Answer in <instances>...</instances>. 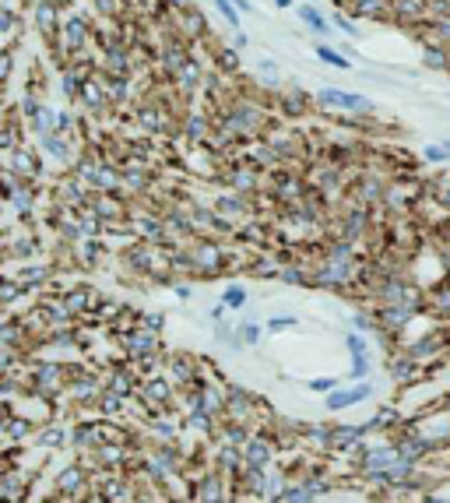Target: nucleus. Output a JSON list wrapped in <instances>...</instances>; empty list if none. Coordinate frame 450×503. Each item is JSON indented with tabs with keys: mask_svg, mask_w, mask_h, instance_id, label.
I'll use <instances>...</instances> for the list:
<instances>
[{
	"mask_svg": "<svg viewBox=\"0 0 450 503\" xmlns=\"http://www.w3.org/2000/svg\"><path fill=\"white\" fill-rule=\"evenodd\" d=\"M317 109H327V113H342V116H376V102L362 92H349V89H338V85H324L313 92Z\"/></svg>",
	"mask_w": 450,
	"mask_h": 503,
	"instance_id": "1",
	"label": "nucleus"
},
{
	"mask_svg": "<svg viewBox=\"0 0 450 503\" xmlns=\"http://www.w3.org/2000/svg\"><path fill=\"white\" fill-rule=\"evenodd\" d=\"M186 254L197 268V278H215V275H225V264H229V250L225 243L211 239V236H190L186 239Z\"/></svg>",
	"mask_w": 450,
	"mask_h": 503,
	"instance_id": "2",
	"label": "nucleus"
},
{
	"mask_svg": "<svg viewBox=\"0 0 450 503\" xmlns=\"http://www.w3.org/2000/svg\"><path fill=\"white\" fill-rule=\"evenodd\" d=\"M264 176H268V173H261L257 166H250L243 155L229 159V162L218 169V183H222L225 191H236V194H247V198H254L257 191H264Z\"/></svg>",
	"mask_w": 450,
	"mask_h": 503,
	"instance_id": "3",
	"label": "nucleus"
},
{
	"mask_svg": "<svg viewBox=\"0 0 450 503\" xmlns=\"http://www.w3.org/2000/svg\"><path fill=\"white\" fill-rule=\"evenodd\" d=\"M7 173L14 180H25V183H39L43 180V152L35 145H18L11 155H7Z\"/></svg>",
	"mask_w": 450,
	"mask_h": 503,
	"instance_id": "4",
	"label": "nucleus"
},
{
	"mask_svg": "<svg viewBox=\"0 0 450 503\" xmlns=\"http://www.w3.org/2000/svg\"><path fill=\"white\" fill-rule=\"evenodd\" d=\"M64 7L60 0H32V28L39 32L43 43H53L60 35V21H64Z\"/></svg>",
	"mask_w": 450,
	"mask_h": 503,
	"instance_id": "5",
	"label": "nucleus"
},
{
	"mask_svg": "<svg viewBox=\"0 0 450 503\" xmlns=\"http://www.w3.org/2000/svg\"><path fill=\"white\" fill-rule=\"evenodd\" d=\"M120 345H123V352H127V359L130 363H137V359H148V356H162V341H159V334L155 331H145V327H130V331H123L120 334Z\"/></svg>",
	"mask_w": 450,
	"mask_h": 503,
	"instance_id": "6",
	"label": "nucleus"
},
{
	"mask_svg": "<svg viewBox=\"0 0 450 503\" xmlns=\"http://www.w3.org/2000/svg\"><path fill=\"white\" fill-rule=\"evenodd\" d=\"M50 198H53V204H64V208H85L91 198V191L67 169V173H60L57 180H53V187H50Z\"/></svg>",
	"mask_w": 450,
	"mask_h": 503,
	"instance_id": "7",
	"label": "nucleus"
},
{
	"mask_svg": "<svg viewBox=\"0 0 450 503\" xmlns=\"http://www.w3.org/2000/svg\"><path fill=\"white\" fill-rule=\"evenodd\" d=\"M35 148H39L46 159H53V162H60V166H71L74 155H78L85 145H78V137H67V134L50 130V134H39V137H35Z\"/></svg>",
	"mask_w": 450,
	"mask_h": 503,
	"instance_id": "8",
	"label": "nucleus"
},
{
	"mask_svg": "<svg viewBox=\"0 0 450 503\" xmlns=\"http://www.w3.org/2000/svg\"><path fill=\"white\" fill-rule=\"evenodd\" d=\"M373 384L369 380H356V384H338L334 391H327V398H324V408L327 412H345V408H356L362 405L366 398H373Z\"/></svg>",
	"mask_w": 450,
	"mask_h": 503,
	"instance_id": "9",
	"label": "nucleus"
},
{
	"mask_svg": "<svg viewBox=\"0 0 450 503\" xmlns=\"http://www.w3.org/2000/svg\"><path fill=\"white\" fill-rule=\"evenodd\" d=\"M387 377L398 384V388H412L422 380V363H415L405 349H394L390 359H387Z\"/></svg>",
	"mask_w": 450,
	"mask_h": 503,
	"instance_id": "10",
	"label": "nucleus"
},
{
	"mask_svg": "<svg viewBox=\"0 0 450 503\" xmlns=\"http://www.w3.org/2000/svg\"><path fill=\"white\" fill-rule=\"evenodd\" d=\"M141 402L148 405L155 415H159V412H166V408L173 405V384H169L166 377L148 373V377H145V384H141Z\"/></svg>",
	"mask_w": 450,
	"mask_h": 503,
	"instance_id": "11",
	"label": "nucleus"
},
{
	"mask_svg": "<svg viewBox=\"0 0 450 503\" xmlns=\"http://www.w3.org/2000/svg\"><path fill=\"white\" fill-rule=\"evenodd\" d=\"M296 14H299V25H303L310 35H317V39H331V35H334L331 18H327L317 4H299V7H296Z\"/></svg>",
	"mask_w": 450,
	"mask_h": 503,
	"instance_id": "12",
	"label": "nucleus"
},
{
	"mask_svg": "<svg viewBox=\"0 0 450 503\" xmlns=\"http://www.w3.org/2000/svg\"><path fill=\"white\" fill-rule=\"evenodd\" d=\"M99 78H102L106 99H109L113 109H120V106L130 102V96H134V78L130 74H106V71H99Z\"/></svg>",
	"mask_w": 450,
	"mask_h": 503,
	"instance_id": "13",
	"label": "nucleus"
},
{
	"mask_svg": "<svg viewBox=\"0 0 450 503\" xmlns=\"http://www.w3.org/2000/svg\"><path fill=\"white\" fill-rule=\"evenodd\" d=\"M208 50H211V57H215V71L222 74V78H240V71H243V60H240V50H232V46H225V43H208Z\"/></svg>",
	"mask_w": 450,
	"mask_h": 503,
	"instance_id": "14",
	"label": "nucleus"
},
{
	"mask_svg": "<svg viewBox=\"0 0 450 503\" xmlns=\"http://www.w3.org/2000/svg\"><path fill=\"white\" fill-rule=\"evenodd\" d=\"M444 345H447V338H444L440 331H429V334H422V338H415V341H408V345H401V349H405L415 363H422V366H426V363H429V359H433Z\"/></svg>",
	"mask_w": 450,
	"mask_h": 503,
	"instance_id": "15",
	"label": "nucleus"
},
{
	"mask_svg": "<svg viewBox=\"0 0 450 503\" xmlns=\"http://www.w3.org/2000/svg\"><path fill=\"white\" fill-rule=\"evenodd\" d=\"M134 384H137V380H134V373H130L127 366H113L109 377L102 380V388L113 391V395H120V398H130V395H134Z\"/></svg>",
	"mask_w": 450,
	"mask_h": 503,
	"instance_id": "16",
	"label": "nucleus"
},
{
	"mask_svg": "<svg viewBox=\"0 0 450 503\" xmlns=\"http://www.w3.org/2000/svg\"><path fill=\"white\" fill-rule=\"evenodd\" d=\"M18 53H21V39H7V43L0 46V89L11 85L14 67H18Z\"/></svg>",
	"mask_w": 450,
	"mask_h": 503,
	"instance_id": "17",
	"label": "nucleus"
},
{
	"mask_svg": "<svg viewBox=\"0 0 450 503\" xmlns=\"http://www.w3.org/2000/svg\"><path fill=\"white\" fill-rule=\"evenodd\" d=\"M366 433H369V429H366V422H362V426H331V443H327V447L345 454V451H349L356 440H362V436H366Z\"/></svg>",
	"mask_w": 450,
	"mask_h": 503,
	"instance_id": "18",
	"label": "nucleus"
},
{
	"mask_svg": "<svg viewBox=\"0 0 450 503\" xmlns=\"http://www.w3.org/2000/svg\"><path fill=\"white\" fill-rule=\"evenodd\" d=\"M271 454H274V447L268 443V436H254V440H247V447H243V465L264 468L271 461Z\"/></svg>",
	"mask_w": 450,
	"mask_h": 503,
	"instance_id": "19",
	"label": "nucleus"
},
{
	"mask_svg": "<svg viewBox=\"0 0 450 503\" xmlns=\"http://www.w3.org/2000/svg\"><path fill=\"white\" fill-rule=\"evenodd\" d=\"M313 53H317V60H320V64H327V67H334V71H352V60H349L338 46L317 43V46H313Z\"/></svg>",
	"mask_w": 450,
	"mask_h": 503,
	"instance_id": "20",
	"label": "nucleus"
},
{
	"mask_svg": "<svg viewBox=\"0 0 450 503\" xmlns=\"http://www.w3.org/2000/svg\"><path fill=\"white\" fill-rule=\"evenodd\" d=\"M257 74H261V81H264V89H268V92H278V89L285 85L281 67H278L271 57H261V60H257Z\"/></svg>",
	"mask_w": 450,
	"mask_h": 503,
	"instance_id": "21",
	"label": "nucleus"
},
{
	"mask_svg": "<svg viewBox=\"0 0 450 503\" xmlns=\"http://www.w3.org/2000/svg\"><path fill=\"white\" fill-rule=\"evenodd\" d=\"M422 67L426 71H450V50L444 46H422Z\"/></svg>",
	"mask_w": 450,
	"mask_h": 503,
	"instance_id": "22",
	"label": "nucleus"
},
{
	"mask_svg": "<svg viewBox=\"0 0 450 503\" xmlns=\"http://www.w3.org/2000/svg\"><path fill=\"white\" fill-rule=\"evenodd\" d=\"M331 25H334V32H342V35H349V39H359L362 35V25H359V18H352L349 11H334L331 14Z\"/></svg>",
	"mask_w": 450,
	"mask_h": 503,
	"instance_id": "23",
	"label": "nucleus"
},
{
	"mask_svg": "<svg viewBox=\"0 0 450 503\" xmlns=\"http://www.w3.org/2000/svg\"><path fill=\"white\" fill-rule=\"evenodd\" d=\"M28 130H32L35 137H39V134H50V130H57V109H53V106H43V109H39V116H35V120L28 123Z\"/></svg>",
	"mask_w": 450,
	"mask_h": 503,
	"instance_id": "24",
	"label": "nucleus"
},
{
	"mask_svg": "<svg viewBox=\"0 0 450 503\" xmlns=\"http://www.w3.org/2000/svg\"><path fill=\"white\" fill-rule=\"evenodd\" d=\"M14 32H21V14H18L11 4L0 0V35L7 39V35H14Z\"/></svg>",
	"mask_w": 450,
	"mask_h": 503,
	"instance_id": "25",
	"label": "nucleus"
},
{
	"mask_svg": "<svg viewBox=\"0 0 450 503\" xmlns=\"http://www.w3.org/2000/svg\"><path fill=\"white\" fill-rule=\"evenodd\" d=\"M78 130H81V116H74V109H57V134L78 137Z\"/></svg>",
	"mask_w": 450,
	"mask_h": 503,
	"instance_id": "26",
	"label": "nucleus"
},
{
	"mask_svg": "<svg viewBox=\"0 0 450 503\" xmlns=\"http://www.w3.org/2000/svg\"><path fill=\"white\" fill-rule=\"evenodd\" d=\"M236 338H240L243 345H261V338H264V327H261L257 320H240V327H236Z\"/></svg>",
	"mask_w": 450,
	"mask_h": 503,
	"instance_id": "27",
	"label": "nucleus"
},
{
	"mask_svg": "<svg viewBox=\"0 0 450 503\" xmlns=\"http://www.w3.org/2000/svg\"><path fill=\"white\" fill-rule=\"evenodd\" d=\"M67 440V429L64 426H46V429H35V443L39 447H60Z\"/></svg>",
	"mask_w": 450,
	"mask_h": 503,
	"instance_id": "28",
	"label": "nucleus"
},
{
	"mask_svg": "<svg viewBox=\"0 0 450 503\" xmlns=\"http://www.w3.org/2000/svg\"><path fill=\"white\" fill-rule=\"evenodd\" d=\"M303 436L313 440L317 447H327L331 443V426H324V422H303Z\"/></svg>",
	"mask_w": 450,
	"mask_h": 503,
	"instance_id": "29",
	"label": "nucleus"
},
{
	"mask_svg": "<svg viewBox=\"0 0 450 503\" xmlns=\"http://www.w3.org/2000/svg\"><path fill=\"white\" fill-rule=\"evenodd\" d=\"M292 327H299V317H296V313H278V317H268V324H264V331H271V334H285V331H292Z\"/></svg>",
	"mask_w": 450,
	"mask_h": 503,
	"instance_id": "30",
	"label": "nucleus"
},
{
	"mask_svg": "<svg viewBox=\"0 0 450 503\" xmlns=\"http://www.w3.org/2000/svg\"><path fill=\"white\" fill-rule=\"evenodd\" d=\"M369 373H373V356L366 352V356H352V370H349V380L356 384V380H369Z\"/></svg>",
	"mask_w": 450,
	"mask_h": 503,
	"instance_id": "31",
	"label": "nucleus"
},
{
	"mask_svg": "<svg viewBox=\"0 0 450 503\" xmlns=\"http://www.w3.org/2000/svg\"><path fill=\"white\" fill-rule=\"evenodd\" d=\"M78 92H81V81H78V78L64 67V71H60V96L74 106V102H78Z\"/></svg>",
	"mask_w": 450,
	"mask_h": 503,
	"instance_id": "32",
	"label": "nucleus"
},
{
	"mask_svg": "<svg viewBox=\"0 0 450 503\" xmlns=\"http://www.w3.org/2000/svg\"><path fill=\"white\" fill-rule=\"evenodd\" d=\"M222 303H225L229 310H243V306L250 303V293H247L243 286H225V293H222Z\"/></svg>",
	"mask_w": 450,
	"mask_h": 503,
	"instance_id": "33",
	"label": "nucleus"
},
{
	"mask_svg": "<svg viewBox=\"0 0 450 503\" xmlns=\"http://www.w3.org/2000/svg\"><path fill=\"white\" fill-rule=\"evenodd\" d=\"M123 405H127V398H120V395H113V391L102 388V395H99V412H102V415H120Z\"/></svg>",
	"mask_w": 450,
	"mask_h": 503,
	"instance_id": "34",
	"label": "nucleus"
},
{
	"mask_svg": "<svg viewBox=\"0 0 450 503\" xmlns=\"http://www.w3.org/2000/svg\"><path fill=\"white\" fill-rule=\"evenodd\" d=\"M422 162H429V166H447L450 162V152L440 145V141H433V145H422Z\"/></svg>",
	"mask_w": 450,
	"mask_h": 503,
	"instance_id": "35",
	"label": "nucleus"
},
{
	"mask_svg": "<svg viewBox=\"0 0 450 503\" xmlns=\"http://www.w3.org/2000/svg\"><path fill=\"white\" fill-rule=\"evenodd\" d=\"M57 482H60V493H67V497H71V493H78V490H81L85 472H81V468H67V472H64Z\"/></svg>",
	"mask_w": 450,
	"mask_h": 503,
	"instance_id": "36",
	"label": "nucleus"
},
{
	"mask_svg": "<svg viewBox=\"0 0 450 503\" xmlns=\"http://www.w3.org/2000/svg\"><path fill=\"white\" fill-rule=\"evenodd\" d=\"M215 4V11H218V18L229 25V28H243V18H240V11L229 4V0H211Z\"/></svg>",
	"mask_w": 450,
	"mask_h": 503,
	"instance_id": "37",
	"label": "nucleus"
},
{
	"mask_svg": "<svg viewBox=\"0 0 450 503\" xmlns=\"http://www.w3.org/2000/svg\"><path fill=\"white\" fill-rule=\"evenodd\" d=\"M21 296H25V289L14 278H0V306H14Z\"/></svg>",
	"mask_w": 450,
	"mask_h": 503,
	"instance_id": "38",
	"label": "nucleus"
},
{
	"mask_svg": "<svg viewBox=\"0 0 450 503\" xmlns=\"http://www.w3.org/2000/svg\"><path fill=\"white\" fill-rule=\"evenodd\" d=\"M345 349H349V356H366L369 352V338L362 331H345Z\"/></svg>",
	"mask_w": 450,
	"mask_h": 503,
	"instance_id": "39",
	"label": "nucleus"
},
{
	"mask_svg": "<svg viewBox=\"0 0 450 503\" xmlns=\"http://www.w3.org/2000/svg\"><path fill=\"white\" fill-rule=\"evenodd\" d=\"M137 327L162 334V327H166V313H162V310H159V313H137Z\"/></svg>",
	"mask_w": 450,
	"mask_h": 503,
	"instance_id": "40",
	"label": "nucleus"
},
{
	"mask_svg": "<svg viewBox=\"0 0 450 503\" xmlns=\"http://www.w3.org/2000/svg\"><path fill=\"white\" fill-rule=\"evenodd\" d=\"M11 440H25L28 433H32V422L28 419H7V429H4Z\"/></svg>",
	"mask_w": 450,
	"mask_h": 503,
	"instance_id": "41",
	"label": "nucleus"
},
{
	"mask_svg": "<svg viewBox=\"0 0 450 503\" xmlns=\"http://www.w3.org/2000/svg\"><path fill=\"white\" fill-rule=\"evenodd\" d=\"M352 331H362V334L376 331V320H373V313H369V310H359V313H352Z\"/></svg>",
	"mask_w": 450,
	"mask_h": 503,
	"instance_id": "42",
	"label": "nucleus"
},
{
	"mask_svg": "<svg viewBox=\"0 0 450 503\" xmlns=\"http://www.w3.org/2000/svg\"><path fill=\"white\" fill-rule=\"evenodd\" d=\"M264 482H268V486H264L261 493H264L268 500H281V497H285V486H281L285 479H281V475H271V479H264Z\"/></svg>",
	"mask_w": 450,
	"mask_h": 503,
	"instance_id": "43",
	"label": "nucleus"
},
{
	"mask_svg": "<svg viewBox=\"0 0 450 503\" xmlns=\"http://www.w3.org/2000/svg\"><path fill=\"white\" fill-rule=\"evenodd\" d=\"M201 503H222V482H218V475L204 479V500Z\"/></svg>",
	"mask_w": 450,
	"mask_h": 503,
	"instance_id": "44",
	"label": "nucleus"
},
{
	"mask_svg": "<svg viewBox=\"0 0 450 503\" xmlns=\"http://www.w3.org/2000/svg\"><path fill=\"white\" fill-rule=\"evenodd\" d=\"M334 388H338L334 377H313V380H310V391H313V395H327V391H334Z\"/></svg>",
	"mask_w": 450,
	"mask_h": 503,
	"instance_id": "45",
	"label": "nucleus"
},
{
	"mask_svg": "<svg viewBox=\"0 0 450 503\" xmlns=\"http://www.w3.org/2000/svg\"><path fill=\"white\" fill-rule=\"evenodd\" d=\"M155 436L169 443V440L176 436V429H173V422H169V419H159V415H155Z\"/></svg>",
	"mask_w": 450,
	"mask_h": 503,
	"instance_id": "46",
	"label": "nucleus"
},
{
	"mask_svg": "<svg viewBox=\"0 0 450 503\" xmlns=\"http://www.w3.org/2000/svg\"><path fill=\"white\" fill-rule=\"evenodd\" d=\"M169 289H173V296H176V300H186V303L193 300V289H190L183 278H173V282H169Z\"/></svg>",
	"mask_w": 450,
	"mask_h": 503,
	"instance_id": "47",
	"label": "nucleus"
},
{
	"mask_svg": "<svg viewBox=\"0 0 450 503\" xmlns=\"http://www.w3.org/2000/svg\"><path fill=\"white\" fill-rule=\"evenodd\" d=\"M433 204H440V208L450 215V180H444V187H437V198H433Z\"/></svg>",
	"mask_w": 450,
	"mask_h": 503,
	"instance_id": "48",
	"label": "nucleus"
},
{
	"mask_svg": "<svg viewBox=\"0 0 450 503\" xmlns=\"http://www.w3.org/2000/svg\"><path fill=\"white\" fill-rule=\"evenodd\" d=\"M229 46H232V50H240V53H243V50H247V46H250V35H247V32H243V28H232V43H229Z\"/></svg>",
	"mask_w": 450,
	"mask_h": 503,
	"instance_id": "49",
	"label": "nucleus"
},
{
	"mask_svg": "<svg viewBox=\"0 0 450 503\" xmlns=\"http://www.w3.org/2000/svg\"><path fill=\"white\" fill-rule=\"evenodd\" d=\"M225 313H229V306H225V303H218V306H211V310H208V320H211V324H215V320H225Z\"/></svg>",
	"mask_w": 450,
	"mask_h": 503,
	"instance_id": "50",
	"label": "nucleus"
},
{
	"mask_svg": "<svg viewBox=\"0 0 450 503\" xmlns=\"http://www.w3.org/2000/svg\"><path fill=\"white\" fill-rule=\"evenodd\" d=\"M240 14H257V7H254V0H229Z\"/></svg>",
	"mask_w": 450,
	"mask_h": 503,
	"instance_id": "51",
	"label": "nucleus"
},
{
	"mask_svg": "<svg viewBox=\"0 0 450 503\" xmlns=\"http://www.w3.org/2000/svg\"><path fill=\"white\" fill-rule=\"evenodd\" d=\"M274 7H278V11H288V7H296V0H274Z\"/></svg>",
	"mask_w": 450,
	"mask_h": 503,
	"instance_id": "52",
	"label": "nucleus"
},
{
	"mask_svg": "<svg viewBox=\"0 0 450 503\" xmlns=\"http://www.w3.org/2000/svg\"><path fill=\"white\" fill-rule=\"evenodd\" d=\"M4 426H7V412H0V433H4Z\"/></svg>",
	"mask_w": 450,
	"mask_h": 503,
	"instance_id": "53",
	"label": "nucleus"
},
{
	"mask_svg": "<svg viewBox=\"0 0 450 503\" xmlns=\"http://www.w3.org/2000/svg\"><path fill=\"white\" fill-rule=\"evenodd\" d=\"M440 145H444V148H447V152H450V137H440Z\"/></svg>",
	"mask_w": 450,
	"mask_h": 503,
	"instance_id": "54",
	"label": "nucleus"
},
{
	"mask_svg": "<svg viewBox=\"0 0 450 503\" xmlns=\"http://www.w3.org/2000/svg\"><path fill=\"white\" fill-rule=\"evenodd\" d=\"M444 412H447V415H450V398H447V402H444Z\"/></svg>",
	"mask_w": 450,
	"mask_h": 503,
	"instance_id": "55",
	"label": "nucleus"
},
{
	"mask_svg": "<svg viewBox=\"0 0 450 503\" xmlns=\"http://www.w3.org/2000/svg\"><path fill=\"white\" fill-rule=\"evenodd\" d=\"M426 503H450V500H437V497H433V500H426Z\"/></svg>",
	"mask_w": 450,
	"mask_h": 503,
	"instance_id": "56",
	"label": "nucleus"
},
{
	"mask_svg": "<svg viewBox=\"0 0 450 503\" xmlns=\"http://www.w3.org/2000/svg\"><path fill=\"white\" fill-rule=\"evenodd\" d=\"M0 123H4V113H0Z\"/></svg>",
	"mask_w": 450,
	"mask_h": 503,
	"instance_id": "57",
	"label": "nucleus"
},
{
	"mask_svg": "<svg viewBox=\"0 0 450 503\" xmlns=\"http://www.w3.org/2000/svg\"><path fill=\"white\" fill-rule=\"evenodd\" d=\"M0 208H4V198H0Z\"/></svg>",
	"mask_w": 450,
	"mask_h": 503,
	"instance_id": "58",
	"label": "nucleus"
}]
</instances>
